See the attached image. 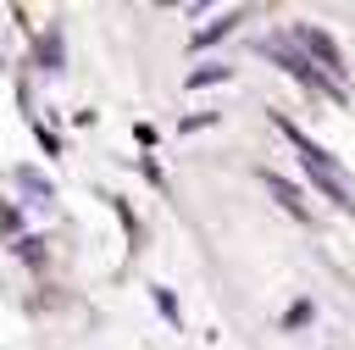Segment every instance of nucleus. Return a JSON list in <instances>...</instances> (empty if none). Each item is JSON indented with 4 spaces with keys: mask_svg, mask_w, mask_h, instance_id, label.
Instances as JSON below:
<instances>
[{
    "mask_svg": "<svg viewBox=\"0 0 355 350\" xmlns=\"http://www.w3.org/2000/svg\"><path fill=\"white\" fill-rule=\"evenodd\" d=\"M277 128H283V139H288V144L300 150V161H305L311 183H316V189H322V194H327L333 206H344V211H349V206H355V194H349V183H344L338 161H333V156H327V150H322L316 139H305V133H300V128H294L288 117H277Z\"/></svg>",
    "mask_w": 355,
    "mask_h": 350,
    "instance_id": "nucleus-1",
    "label": "nucleus"
},
{
    "mask_svg": "<svg viewBox=\"0 0 355 350\" xmlns=\"http://www.w3.org/2000/svg\"><path fill=\"white\" fill-rule=\"evenodd\" d=\"M261 50H266V56H272V61H277L283 72H294V78H300L305 89H327V94H333V78H322V72H316V67L305 61V50H300L294 39H283V33H277V39H261Z\"/></svg>",
    "mask_w": 355,
    "mask_h": 350,
    "instance_id": "nucleus-2",
    "label": "nucleus"
},
{
    "mask_svg": "<svg viewBox=\"0 0 355 350\" xmlns=\"http://www.w3.org/2000/svg\"><path fill=\"white\" fill-rule=\"evenodd\" d=\"M288 39H294V44H300V50H305V61H311V56H316V61H322V67H327V72H333V78H338V72H344V56H338V44H333V39H327V33H322V28H311V22H300V28H294V33H288Z\"/></svg>",
    "mask_w": 355,
    "mask_h": 350,
    "instance_id": "nucleus-3",
    "label": "nucleus"
},
{
    "mask_svg": "<svg viewBox=\"0 0 355 350\" xmlns=\"http://www.w3.org/2000/svg\"><path fill=\"white\" fill-rule=\"evenodd\" d=\"M261 183H266V189H272V194H277V200H283L294 217H305V200H300V189H294V183H283L277 172H261Z\"/></svg>",
    "mask_w": 355,
    "mask_h": 350,
    "instance_id": "nucleus-4",
    "label": "nucleus"
},
{
    "mask_svg": "<svg viewBox=\"0 0 355 350\" xmlns=\"http://www.w3.org/2000/svg\"><path fill=\"white\" fill-rule=\"evenodd\" d=\"M233 22H239V11H227V17H222V22H211V28H200V33H194V44H216L222 33H233Z\"/></svg>",
    "mask_w": 355,
    "mask_h": 350,
    "instance_id": "nucleus-5",
    "label": "nucleus"
},
{
    "mask_svg": "<svg viewBox=\"0 0 355 350\" xmlns=\"http://www.w3.org/2000/svg\"><path fill=\"white\" fill-rule=\"evenodd\" d=\"M17 183H22V189H28L33 200H50V183H44V178H39L33 167H22V172H17Z\"/></svg>",
    "mask_w": 355,
    "mask_h": 350,
    "instance_id": "nucleus-6",
    "label": "nucleus"
},
{
    "mask_svg": "<svg viewBox=\"0 0 355 350\" xmlns=\"http://www.w3.org/2000/svg\"><path fill=\"white\" fill-rule=\"evenodd\" d=\"M216 78H227V67H216V61H211V67H194V72H189V89H200V83H216Z\"/></svg>",
    "mask_w": 355,
    "mask_h": 350,
    "instance_id": "nucleus-7",
    "label": "nucleus"
},
{
    "mask_svg": "<svg viewBox=\"0 0 355 350\" xmlns=\"http://www.w3.org/2000/svg\"><path fill=\"white\" fill-rule=\"evenodd\" d=\"M39 61H50V72H55V61H61V39L50 33V44H39Z\"/></svg>",
    "mask_w": 355,
    "mask_h": 350,
    "instance_id": "nucleus-8",
    "label": "nucleus"
},
{
    "mask_svg": "<svg viewBox=\"0 0 355 350\" xmlns=\"http://www.w3.org/2000/svg\"><path fill=\"white\" fill-rule=\"evenodd\" d=\"M0 228H17V211L11 206H0Z\"/></svg>",
    "mask_w": 355,
    "mask_h": 350,
    "instance_id": "nucleus-9",
    "label": "nucleus"
}]
</instances>
